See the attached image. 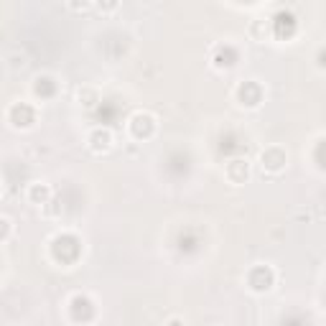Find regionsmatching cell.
Listing matches in <instances>:
<instances>
[{"label":"cell","mask_w":326,"mask_h":326,"mask_svg":"<svg viewBox=\"0 0 326 326\" xmlns=\"http://www.w3.org/2000/svg\"><path fill=\"white\" fill-rule=\"evenodd\" d=\"M168 326H181V319H171V321H168Z\"/></svg>","instance_id":"6da1fadb"}]
</instances>
